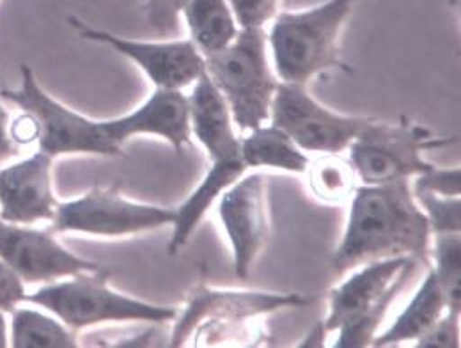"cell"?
<instances>
[{
    "mask_svg": "<svg viewBox=\"0 0 461 348\" xmlns=\"http://www.w3.org/2000/svg\"><path fill=\"white\" fill-rule=\"evenodd\" d=\"M345 234L332 256L338 274L360 265L411 256L429 267V223L408 179L355 187Z\"/></svg>",
    "mask_w": 461,
    "mask_h": 348,
    "instance_id": "cell-1",
    "label": "cell"
},
{
    "mask_svg": "<svg viewBox=\"0 0 461 348\" xmlns=\"http://www.w3.org/2000/svg\"><path fill=\"white\" fill-rule=\"evenodd\" d=\"M358 0H327L303 11L277 13L268 32L276 73L305 86L330 69L349 71L341 60V31Z\"/></svg>",
    "mask_w": 461,
    "mask_h": 348,
    "instance_id": "cell-2",
    "label": "cell"
},
{
    "mask_svg": "<svg viewBox=\"0 0 461 348\" xmlns=\"http://www.w3.org/2000/svg\"><path fill=\"white\" fill-rule=\"evenodd\" d=\"M417 260L394 256L360 265L329 295L327 333L339 331L336 348L371 347L391 304L413 276Z\"/></svg>",
    "mask_w": 461,
    "mask_h": 348,
    "instance_id": "cell-3",
    "label": "cell"
},
{
    "mask_svg": "<svg viewBox=\"0 0 461 348\" xmlns=\"http://www.w3.org/2000/svg\"><path fill=\"white\" fill-rule=\"evenodd\" d=\"M109 272H82L49 283L34 293H25L23 302L50 311L71 331H82L111 322L166 324L177 316L173 306L149 304L119 291L107 283Z\"/></svg>",
    "mask_w": 461,
    "mask_h": 348,
    "instance_id": "cell-4",
    "label": "cell"
},
{
    "mask_svg": "<svg viewBox=\"0 0 461 348\" xmlns=\"http://www.w3.org/2000/svg\"><path fill=\"white\" fill-rule=\"evenodd\" d=\"M268 34L265 27L240 29L224 50L204 58L206 75L224 96L232 123L241 132L263 126L277 78L268 64Z\"/></svg>",
    "mask_w": 461,
    "mask_h": 348,
    "instance_id": "cell-5",
    "label": "cell"
},
{
    "mask_svg": "<svg viewBox=\"0 0 461 348\" xmlns=\"http://www.w3.org/2000/svg\"><path fill=\"white\" fill-rule=\"evenodd\" d=\"M453 142L456 137H435L408 117L396 124L369 119L348 150L357 178L364 185H382L429 171L433 166L424 160V153Z\"/></svg>",
    "mask_w": 461,
    "mask_h": 348,
    "instance_id": "cell-6",
    "label": "cell"
},
{
    "mask_svg": "<svg viewBox=\"0 0 461 348\" xmlns=\"http://www.w3.org/2000/svg\"><path fill=\"white\" fill-rule=\"evenodd\" d=\"M0 96L36 117L40 124V151L52 159L60 155H122V148L111 139L104 121L82 116L52 98L27 64H22L20 87L2 89Z\"/></svg>",
    "mask_w": 461,
    "mask_h": 348,
    "instance_id": "cell-7",
    "label": "cell"
},
{
    "mask_svg": "<svg viewBox=\"0 0 461 348\" xmlns=\"http://www.w3.org/2000/svg\"><path fill=\"white\" fill-rule=\"evenodd\" d=\"M174 217L173 208L126 199L117 185L96 187L78 199L59 203L50 230L115 238L173 226Z\"/></svg>",
    "mask_w": 461,
    "mask_h": 348,
    "instance_id": "cell-8",
    "label": "cell"
},
{
    "mask_svg": "<svg viewBox=\"0 0 461 348\" xmlns=\"http://www.w3.org/2000/svg\"><path fill=\"white\" fill-rule=\"evenodd\" d=\"M272 124L285 130L302 151L341 153L369 117L343 116L318 104L300 84H277L270 105Z\"/></svg>",
    "mask_w": 461,
    "mask_h": 348,
    "instance_id": "cell-9",
    "label": "cell"
},
{
    "mask_svg": "<svg viewBox=\"0 0 461 348\" xmlns=\"http://www.w3.org/2000/svg\"><path fill=\"white\" fill-rule=\"evenodd\" d=\"M0 260L23 285H49L102 267L59 243L52 230L0 221Z\"/></svg>",
    "mask_w": 461,
    "mask_h": 348,
    "instance_id": "cell-10",
    "label": "cell"
},
{
    "mask_svg": "<svg viewBox=\"0 0 461 348\" xmlns=\"http://www.w3.org/2000/svg\"><path fill=\"white\" fill-rule=\"evenodd\" d=\"M68 22L80 34V38L109 45L119 54L131 59L137 66L142 68V71L157 87L183 89L190 84H195L206 69L203 54L190 40L135 41L91 27L75 16H69Z\"/></svg>",
    "mask_w": 461,
    "mask_h": 348,
    "instance_id": "cell-11",
    "label": "cell"
},
{
    "mask_svg": "<svg viewBox=\"0 0 461 348\" xmlns=\"http://www.w3.org/2000/svg\"><path fill=\"white\" fill-rule=\"evenodd\" d=\"M307 304L298 293H267V291L213 290L199 285L190 293L186 307L177 313V322L171 336V347H181L194 334L195 327L210 320V324H241L286 307Z\"/></svg>",
    "mask_w": 461,
    "mask_h": 348,
    "instance_id": "cell-12",
    "label": "cell"
},
{
    "mask_svg": "<svg viewBox=\"0 0 461 348\" xmlns=\"http://www.w3.org/2000/svg\"><path fill=\"white\" fill-rule=\"evenodd\" d=\"M267 176H241L219 197V217L232 247V269L247 279L268 236Z\"/></svg>",
    "mask_w": 461,
    "mask_h": 348,
    "instance_id": "cell-13",
    "label": "cell"
},
{
    "mask_svg": "<svg viewBox=\"0 0 461 348\" xmlns=\"http://www.w3.org/2000/svg\"><path fill=\"white\" fill-rule=\"evenodd\" d=\"M54 159L43 151L0 169V221L36 224L56 215L59 201L52 187Z\"/></svg>",
    "mask_w": 461,
    "mask_h": 348,
    "instance_id": "cell-14",
    "label": "cell"
},
{
    "mask_svg": "<svg viewBox=\"0 0 461 348\" xmlns=\"http://www.w3.org/2000/svg\"><path fill=\"white\" fill-rule=\"evenodd\" d=\"M117 146L135 135H157L167 141L176 153L190 146V107L181 89L157 87V91L133 113L104 121Z\"/></svg>",
    "mask_w": 461,
    "mask_h": 348,
    "instance_id": "cell-15",
    "label": "cell"
},
{
    "mask_svg": "<svg viewBox=\"0 0 461 348\" xmlns=\"http://www.w3.org/2000/svg\"><path fill=\"white\" fill-rule=\"evenodd\" d=\"M188 107L190 128L210 159L241 151V141L234 132L230 107L206 71L197 78Z\"/></svg>",
    "mask_w": 461,
    "mask_h": 348,
    "instance_id": "cell-16",
    "label": "cell"
},
{
    "mask_svg": "<svg viewBox=\"0 0 461 348\" xmlns=\"http://www.w3.org/2000/svg\"><path fill=\"white\" fill-rule=\"evenodd\" d=\"M245 169L247 166L241 159V151L212 157V168L208 169L199 187L176 210L173 238L169 242V252L173 256L186 245L188 238L204 219L212 205L221 197L224 190H228L234 181H238L245 174Z\"/></svg>",
    "mask_w": 461,
    "mask_h": 348,
    "instance_id": "cell-17",
    "label": "cell"
},
{
    "mask_svg": "<svg viewBox=\"0 0 461 348\" xmlns=\"http://www.w3.org/2000/svg\"><path fill=\"white\" fill-rule=\"evenodd\" d=\"M446 311V295L433 269L428 267L420 288L404 307L403 313L385 333L375 336L371 347H393L410 340H419Z\"/></svg>",
    "mask_w": 461,
    "mask_h": 348,
    "instance_id": "cell-18",
    "label": "cell"
},
{
    "mask_svg": "<svg viewBox=\"0 0 461 348\" xmlns=\"http://www.w3.org/2000/svg\"><path fill=\"white\" fill-rule=\"evenodd\" d=\"M181 14L185 16L190 41L203 58L230 47L240 31L228 0H186Z\"/></svg>",
    "mask_w": 461,
    "mask_h": 348,
    "instance_id": "cell-19",
    "label": "cell"
},
{
    "mask_svg": "<svg viewBox=\"0 0 461 348\" xmlns=\"http://www.w3.org/2000/svg\"><path fill=\"white\" fill-rule=\"evenodd\" d=\"M241 159L247 168H274L305 173L311 159L279 126H259L241 139Z\"/></svg>",
    "mask_w": 461,
    "mask_h": 348,
    "instance_id": "cell-20",
    "label": "cell"
},
{
    "mask_svg": "<svg viewBox=\"0 0 461 348\" xmlns=\"http://www.w3.org/2000/svg\"><path fill=\"white\" fill-rule=\"evenodd\" d=\"M9 347L71 348L78 347L75 331L66 327L58 316H50L32 307H14L11 311Z\"/></svg>",
    "mask_w": 461,
    "mask_h": 348,
    "instance_id": "cell-21",
    "label": "cell"
},
{
    "mask_svg": "<svg viewBox=\"0 0 461 348\" xmlns=\"http://www.w3.org/2000/svg\"><path fill=\"white\" fill-rule=\"evenodd\" d=\"M305 173L312 194L325 203L341 205L349 201L357 187V174L351 162L338 153H321L309 162Z\"/></svg>",
    "mask_w": 461,
    "mask_h": 348,
    "instance_id": "cell-22",
    "label": "cell"
},
{
    "mask_svg": "<svg viewBox=\"0 0 461 348\" xmlns=\"http://www.w3.org/2000/svg\"><path fill=\"white\" fill-rule=\"evenodd\" d=\"M433 272L442 287L447 302V311L460 315L461 311V242L460 233L435 234Z\"/></svg>",
    "mask_w": 461,
    "mask_h": 348,
    "instance_id": "cell-23",
    "label": "cell"
},
{
    "mask_svg": "<svg viewBox=\"0 0 461 348\" xmlns=\"http://www.w3.org/2000/svg\"><path fill=\"white\" fill-rule=\"evenodd\" d=\"M417 205L424 212L429 230L433 234L461 232V199L460 196H437L429 192L413 194Z\"/></svg>",
    "mask_w": 461,
    "mask_h": 348,
    "instance_id": "cell-24",
    "label": "cell"
},
{
    "mask_svg": "<svg viewBox=\"0 0 461 348\" xmlns=\"http://www.w3.org/2000/svg\"><path fill=\"white\" fill-rule=\"evenodd\" d=\"M281 0H228L240 29L265 27L279 13Z\"/></svg>",
    "mask_w": 461,
    "mask_h": 348,
    "instance_id": "cell-25",
    "label": "cell"
},
{
    "mask_svg": "<svg viewBox=\"0 0 461 348\" xmlns=\"http://www.w3.org/2000/svg\"><path fill=\"white\" fill-rule=\"evenodd\" d=\"M419 192H429L437 196H460L461 194V171L460 168L455 169H438L431 168L426 173L417 174L411 194Z\"/></svg>",
    "mask_w": 461,
    "mask_h": 348,
    "instance_id": "cell-26",
    "label": "cell"
},
{
    "mask_svg": "<svg viewBox=\"0 0 461 348\" xmlns=\"http://www.w3.org/2000/svg\"><path fill=\"white\" fill-rule=\"evenodd\" d=\"M420 348L460 347V315L446 311L419 340Z\"/></svg>",
    "mask_w": 461,
    "mask_h": 348,
    "instance_id": "cell-27",
    "label": "cell"
},
{
    "mask_svg": "<svg viewBox=\"0 0 461 348\" xmlns=\"http://www.w3.org/2000/svg\"><path fill=\"white\" fill-rule=\"evenodd\" d=\"M185 4L186 0H144L148 20L160 32H167L173 29Z\"/></svg>",
    "mask_w": 461,
    "mask_h": 348,
    "instance_id": "cell-28",
    "label": "cell"
},
{
    "mask_svg": "<svg viewBox=\"0 0 461 348\" xmlns=\"http://www.w3.org/2000/svg\"><path fill=\"white\" fill-rule=\"evenodd\" d=\"M23 281L0 260V311L11 313L25 298Z\"/></svg>",
    "mask_w": 461,
    "mask_h": 348,
    "instance_id": "cell-29",
    "label": "cell"
},
{
    "mask_svg": "<svg viewBox=\"0 0 461 348\" xmlns=\"http://www.w3.org/2000/svg\"><path fill=\"white\" fill-rule=\"evenodd\" d=\"M9 135L16 146H27L32 142H38L40 139V124L36 117L29 113H23L20 116L11 119L9 123Z\"/></svg>",
    "mask_w": 461,
    "mask_h": 348,
    "instance_id": "cell-30",
    "label": "cell"
},
{
    "mask_svg": "<svg viewBox=\"0 0 461 348\" xmlns=\"http://www.w3.org/2000/svg\"><path fill=\"white\" fill-rule=\"evenodd\" d=\"M9 123H11L9 113L0 104V160H5L9 157L16 155V151H18V146L13 142V139L9 135Z\"/></svg>",
    "mask_w": 461,
    "mask_h": 348,
    "instance_id": "cell-31",
    "label": "cell"
},
{
    "mask_svg": "<svg viewBox=\"0 0 461 348\" xmlns=\"http://www.w3.org/2000/svg\"><path fill=\"white\" fill-rule=\"evenodd\" d=\"M327 329L323 322H318L303 338V342L300 343V347H323L325 345V336H327Z\"/></svg>",
    "mask_w": 461,
    "mask_h": 348,
    "instance_id": "cell-32",
    "label": "cell"
},
{
    "mask_svg": "<svg viewBox=\"0 0 461 348\" xmlns=\"http://www.w3.org/2000/svg\"><path fill=\"white\" fill-rule=\"evenodd\" d=\"M9 347V325L4 311H0V348Z\"/></svg>",
    "mask_w": 461,
    "mask_h": 348,
    "instance_id": "cell-33",
    "label": "cell"
}]
</instances>
